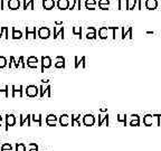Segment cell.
<instances>
[{"label":"cell","instance_id":"cell-1","mask_svg":"<svg viewBox=\"0 0 161 151\" xmlns=\"http://www.w3.org/2000/svg\"><path fill=\"white\" fill-rule=\"evenodd\" d=\"M37 36L40 39H47L51 37V29L48 27H40L37 30Z\"/></svg>","mask_w":161,"mask_h":151},{"label":"cell","instance_id":"cell-2","mask_svg":"<svg viewBox=\"0 0 161 151\" xmlns=\"http://www.w3.org/2000/svg\"><path fill=\"white\" fill-rule=\"evenodd\" d=\"M38 92H39V88L36 85H28L25 90V93L28 98H36L38 95Z\"/></svg>","mask_w":161,"mask_h":151},{"label":"cell","instance_id":"cell-3","mask_svg":"<svg viewBox=\"0 0 161 151\" xmlns=\"http://www.w3.org/2000/svg\"><path fill=\"white\" fill-rule=\"evenodd\" d=\"M5 120H6V128H5V130L6 131H8L9 130V128L10 127H13V125L16 124V117L13 115V114H6V117H5Z\"/></svg>","mask_w":161,"mask_h":151},{"label":"cell","instance_id":"cell-4","mask_svg":"<svg viewBox=\"0 0 161 151\" xmlns=\"http://www.w3.org/2000/svg\"><path fill=\"white\" fill-rule=\"evenodd\" d=\"M40 63H41V72H45L46 68H49L51 66V58L49 56H43Z\"/></svg>","mask_w":161,"mask_h":151},{"label":"cell","instance_id":"cell-5","mask_svg":"<svg viewBox=\"0 0 161 151\" xmlns=\"http://www.w3.org/2000/svg\"><path fill=\"white\" fill-rule=\"evenodd\" d=\"M95 123V117L93 114H86L83 117V124L86 127H92Z\"/></svg>","mask_w":161,"mask_h":151},{"label":"cell","instance_id":"cell-6","mask_svg":"<svg viewBox=\"0 0 161 151\" xmlns=\"http://www.w3.org/2000/svg\"><path fill=\"white\" fill-rule=\"evenodd\" d=\"M11 91H12V94H11V96H12V98H16L17 95H18L19 98H22V93H24V90H22V85H19V86L12 85V86H11Z\"/></svg>","mask_w":161,"mask_h":151},{"label":"cell","instance_id":"cell-7","mask_svg":"<svg viewBox=\"0 0 161 151\" xmlns=\"http://www.w3.org/2000/svg\"><path fill=\"white\" fill-rule=\"evenodd\" d=\"M27 66L30 67V68H37L38 66V59L35 56H29L27 58Z\"/></svg>","mask_w":161,"mask_h":151},{"label":"cell","instance_id":"cell-8","mask_svg":"<svg viewBox=\"0 0 161 151\" xmlns=\"http://www.w3.org/2000/svg\"><path fill=\"white\" fill-rule=\"evenodd\" d=\"M56 6L58 7V9L61 10H66V9H70V0H57Z\"/></svg>","mask_w":161,"mask_h":151},{"label":"cell","instance_id":"cell-9","mask_svg":"<svg viewBox=\"0 0 161 151\" xmlns=\"http://www.w3.org/2000/svg\"><path fill=\"white\" fill-rule=\"evenodd\" d=\"M7 6L10 10H17L20 7V0H8Z\"/></svg>","mask_w":161,"mask_h":151},{"label":"cell","instance_id":"cell-10","mask_svg":"<svg viewBox=\"0 0 161 151\" xmlns=\"http://www.w3.org/2000/svg\"><path fill=\"white\" fill-rule=\"evenodd\" d=\"M145 8L149 10H154L158 8V0H145Z\"/></svg>","mask_w":161,"mask_h":151},{"label":"cell","instance_id":"cell-11","mask_svg":"<svg viewBox=\"0 0 161 151\" xmlns=\"http://www.w3.org/2000/svg\"><path fill=\"white\" fill-rule=\"evenodd\" d=\"M56 122H57V117L55 114H49V115L46 117V123H47V125H49V127H55V125H56Z\"/></svg>","mask_w":161,"mask_h":151},{"label":"cell","instance_id":"cell-12","mask_svg":"<svg viewBox=\"0 0 161 151\" xmlns=\"http://www.w3.org/2000/svg\"><path fill=\"white\" fill-rule=\"evenodd\" d=\"M55 0H43V8L45 10H51L55 7Z\"/></svg>","mask_w":161,"mask_h":151},{"label":"cell","instance_id":"cell-13","mask_svg":"<svg viewBox=\"0 0 161 151\" xmlns=\"http://www.w3.org/2000/svg\"><path fill=\"white\" fill-rule=\"evenodd\" d=\"M11 30H12V33H11V38H12V39H22V30L17 29L16 27H12Z\"/></svg>","mask_w":161,"mask_h":151},{"label":"cell","instance_id":"cell-14","mask_svg":"<svg viewBox=\"0 0 161 151\" xmlns=\"http://www.w3.org/2000/svg\"><path fill=\"white\" fill-rule=\"evenodd\" d=\"M9 59H10V63H9V68H12V67H15V68H19V67L22 66L20 58H19L18 61H16L13 56H10V58H9Z\"/></svg>","mask_w":161,"mask_h":151},{"label":"cell","instance_id":"cell-15","mask_svg":"<svg viewBox=\"0 0 161 151\" xmlns=\"http://www.w3.org/2000/svg\"><path fill=\"white\" fill-rule=\"evenodd\" d=\"M70 117L67 115V114H62L61 117H59V124L63 125V127H67V125L70 124Z\"/></svg>","mask_w":161,"mask_h":151},{"label":"cell","instance_id":"cell-16","mask_svg":"<svg viewBox=\"0 0 161 151\" xmlns=\"http://www.w3.org/2000/svg\"><path fill=\"white\" fill-rule=\"evenodd\" d=\"M109 30H110L109 27H101L99 29V37L101 38V39H106Z\"/></svg>","mask_w":161,"mask_h":151},{"label":"cell","instance_id":"cell-17","mask_svg":"<svg viewBox=\"0 0 161 151\" xmlns=\"http://www.w3.org/2000/svg\"><path fill=\"white\" fill-rule=\"evenodd\" d=\"M56 63H55V67L56 68H65V58L63 56H57Z\"/></svg>","mask_w":161,"mask_h":151},{"label":"cell","instance_id":"cell-18","mask_svg":"<svg viewBox=\"0 0 161 151\" xmlns=\"http://www.w3.org/2000/svg\"><path fill=\"white\" fill-rule=\"evenodd\" d=\"M51 85H48V86H47V88H44V86L43 85H41V86H40L39 88V90H40V94H39V96L40 98H44V95H45V93L46 94H47V96H48V98H51Z\"/></svg>","mask_w":161,"mask_h":151},{"label":"cell","instance_id":"cell-19","mask_svg":"<svg viewBox=\"0 0 161 151\" xmlns=\"http://www.w3.org/2000/svg\"><path fill=\"white\" fill-rule=\"evenodd\" d=\"M29 35H32V37H34V39H36V27H26V39H28V36Z\"/></svg>","mask_w":161,"mask_h":151},{"label":"cell","instance_id":"cell-20","mask_svg":"<svg viewBox=\"0 0 161 151\" xmlns=\"http://www.w3.org/2000/svg\"><path fill=\"white\" fill-rule=\"evenodd\" d=\"M129 3L130 0H119V10H123V9H129Z\"/></svg>","mask_w":161,"mask_h":151},{"label":"cell","instance_id":"cell-21","mask_svg":"<svg viewBox=\"0 0 161 151\" xmlns=\"http://www.w3.org/2000/svg\"><path fill=\"white\" fill-rule=\"evenodd\" d=\"M95 5H96V0H86L85 7L89 10H95Z\"/></svg>","mask_w":161,"mask_h":151},{"label":"cell","instance_id":"cell-22","mask_svg":"<svg viewBox=\"0 0 161 151\" xmlns=\"http://www.w3.org/2000/svg\"><path fill=\"white\" fill-rule=\"evenodd\" d=\"M132 29H133L132 27H129V30H128V32H125V27H121V30H122V36H121V37H122V39H124V38H125L126 35H129L130 38H133Z\"/></svg>","mask_w":161,"mask_h":151},{"label":"cell","instance_id":"cell-23","mask_svg":"<svg viewBox=\"0 0 161 151\" xmlns=\"http://www.w3.org/2000/svg\"><path fill=\"white\" fill-rule=\"evenodd\" d=\"M74 59H75V68H78V67H80V63H82V67H83V68H85V67H86L85 57H84V56H83V57H82L80 59L78 58L77 56H76V57H75Z\"/></svg>","mask_w":161,"mask_h":151},{"label":"cell","instance_id":"cell-24","mask_svg":"<svg viewBox=\"0 0 161 151\" xmlns=\"http://www.w3.org/2000/svg\"><path fill=\"white\" fill-rule=\"evenodd\" d=\"M26 122H27V124L28 125L32 124V115L28 114L26 118H25L24 115H20V125H24Z\"/></svg>","mask_w":161,"mask_h":151},{"label":"cell","instance_id":"cell-25","mask_svg":"<svg viewBox=\"0 0 161 151\" xmlns=\"http://www.w3.org/2000/svg\"><path fill=\"white\" fill-rule=\"evenodd\" d=\"M35 0H24V9L27 10L28 7H30V9H35V6H34Z\"/></svg>","mask_w":161,"mask_h":151},{"label":"cell","instance_id":"cell-26","mask_svg":"<svg viewBox=\"0 0 161 151\" xmlns=\"http://www.w3.org/2000/svg\"><path fill=\"white\" fill-rule=\"evenodd\" d=\"M1 93H5L6 98H9V88L7 85H0V96H1Z\"/></svg>","mask_w":161,"mask_h":151},{"label":"cell","instance_id":"cell-27","mask_svg":"<svg viewBox=\"0 0 161 151\" xmlns=\"http://www.w3.org/2000/svg\"><path fill=\"white\" fill-rule=\"evenodd\" d=\"M32 122H35V123H38V125H41V114H32Z\"/></svg>","mask_w":161,"mask_h":151},{"label":"cell","instance_id":"cell-28","mask_svg":"<svg viewBox=\"0 0 161 151\" xmlns=\"http://www.w3.org/2000/svg\"><path fill=\"white\" fill-rule=\"evenodd\" d=\"M152 118L153 115H151V114H147L144 118H143V122H144L145 125H151L152 124Z\"/></svg>","mask_w":161,"mask_h":151},{"label":"cell","instance_id":"cell-29","mask_svg":"<svg viewBox=\"0 0 161 151\" xmlns=\"http://www.w3.org/2000/svg\"><path fill=\"white\" fill-rule=\"evenodd\" d=\"M64 30V26H59V27H54V38H57V36H58Z\"/></svg>","mask_w":161,"mask_h":151},{"label":"cell","instance_id":"cell-30","mask_svg":"<svg viewBox=\"0 0 161 151\" xmlns=\"http://www.w3.org/2000/svg\"><path fill=\"white\" fill-rule=\"evenodd\" d=\"M132 118H133V120H132L131 122H130V125H135V127H138V125L140 124V120H139V115H137V114H134V115H132Z\"/></svg>","mask_w":161,"mask_h":151},{"label":"cell","instance_id":"cell-31","mask_svg":"<svg viewBox=\"0 0 161 151\" xmlns=\"http://www.w3.org/2000/svg\"><path fill=\"white\" fill-rule=\"evenodd\" d=\"M72 32H73V34L76 35V36H80V37H82V27H80V26L73 27Z\"/></svg>","mask_w":161,"mask_h":151},{"label":"cell","instance_id":"cell-32","mask_svg":"<svg viewBox=\"0 0 161 151\" xmlns=\"http://www.w3.org/2000/svg\"><path fill=\"white\" fill-rule=\"evenodd\" d=\"M1 151H13V148L10 143H3L1 144Z\"/></svg>","mask_w":161,"mask_h":151},{"label":"cell","instance_id":"cell-33","mask_svg":"<svg viewBox=\"0 0 161 151\" xmlns=\"http://www.w3.org/2000/svg\"><path fill=\"white\" fill-rule=\"evenodd\" d=\"M7 66V58L5 56H0V68H5Z\"/></svg>","mask_w":161,"mask_h":151},{"label":"cell","instance_id":"cell-34","mask_svg":"<svg viewBox=\"0 0 161 151\" xmlns=\"http://www.w3.org/2000/svg\"><path fill=\"white\" fill-rule=\"evenodd\" d=\"M76 6H77L78 10H80V7H82V6H80V0H74V3H73V5L70 7V10H73V9L75 8Z\"/></svg>","mask_w":161,"mask_h":151},{"label":"cell","instance_id":"cell-35","mask_svg":"<svg viewBox=\"0 0 161 151\" xmlns=\"http://www.w3.org/2000/svg\"><path fill=\"white\" fill-rule=\"evenodd\" d=\"M80 114H75V115H73L72 117V125L74 124V122H77V125H80Z\"/></svg>","mask_w":161,"mask_h":151},{"label":"cell","instance_id":"cell-36","mask_svg":"<svg viewBox=\"0 0 161 151\" xmlns=\"http://www.w3.org/2000/svg\"><path fill=\"white\" fill-rule=\"evenodd\" d=\"M16 151H26V146L24 143H16Z\"/></svg>","mask_w":161,"mask_h":151},{"label":"cell","instance_id":"cell-37","mask_svg":"<svg viewBox=\"0 0 161 151\" xmlns=\"http://www.w3.org/2000/svg\"><path fill=\"white\" fill-rule=\"evenodd\" d=\"M86 38H87V39H95V38H96V33L87 32V34H86Z\"/></svg>","mask_w":161,"mask_h":151},{"label":"cell","instance_id":"cell-38","mask_svg":"<svg viewBox=\"0 0 161 151\" xmlns=\"http://www.w3.org/2000/svg\"><path fill=\"white\" fill-rule=\"evenodd\" d=\"M119 27H109V29L112 30V38L113 39H115L116 38V34H115V30H118Z\"/></svg>","mask_w":161,"mask_h":151},{"label":"cell","instance_id":"cell-39","mask_svg":"<svg viewBox=\"0 0 161 151\" xmlns=\"http://www.w3.org/2000/svg\"><path fill=\"white\" fill-rule=\"evenodd\" d=\"M28 148H29L28 151H38V147L36 144H34V143H30L29 146H28Z\"/></svg>","mask_w":161,"mask_h":151},{"label":"cell","instance_id":"cell-40","mask_svg":"<svg viewBox=\"0 0 161 151\" xmlns=\"http://www.w3.org/2000/svg\"><path fill=\"white\" fill-rule=\"evenodd\" d=\"M103 122H106V124H109V115H107V114L104 117V119L100 120V121H99V125H102Z\"/></svg>","mask_w":161,"mask_h":151},{"label":"cell","instance_id":"cell-41","mask_svg":"<svg viewBox=\"0 0 161 151\" xmlns=\"http://www.w3.org/2000/svg\"><path fill=\"white\" fill-rule=\"evenodd\" d=\"M118 121L119 122H123L124 124L126 123V115H119V118H118Z\"/></svg>","mask_w":161,"mask_h":151},{"label":"cell","instance_id":"cell-42","mask_svg":"<svg viewBox=\"0 0 161 151\" xmlns=\"http://www.w3.org/2000/svg\"><path fill=\"white\" fill-rule=\"evenodd\" d=\"M99 5H110V0H99Z\"/></svg>","mask_w":161,"mask_h":151},{"label":"cell","instance_id":"cell-43","mask_svg":"<svg viewBox=\"0 0 161 151\" xmlns=\"http://www.w3.org/2000/svg\"><path fill=\"white\" fill-rule=\"evenodd\" d=\"M5 1H8V0H0V10L5 9Z\"/></svg>","mask_w":161,"mask_h":151},{"label":"cell","instance_id":"cell-44","mask_svg":"<svg viewBox=\"0 0 161 151\" xmlns=\"http://www.w3.org/2000/svg\"><path fill=\"white\" fill-rule=\"evenodd\" d=\"M138 3V0H133V3H132V6H130L129 10H133L134 8H135V6H137Z\"/></svg>","mask_w":161,"mask_h":151},{"label":"cell","instance_id":"cell-45","mask_svg":"<svg viewBox=\"0 0 161 151\" xmlns=\"http://www.w3.org/2000/svg\"><path fill=\"white\" fill-rule=\"evenodd\" d=\"M99 7L102 9V10H107V9H109V5H99Z\"/></svg>","mask_w":161,"mask_h":151},{"label":"cell","instance_id":"cell-46","mask_svg":"<svg viewBox=\"0 0 161 151\" xmlns=\"http://www.w3.org/2000/svg\"><path fill=\"white\" fill-rule=\"evenodd\" d=\"M87 32H93V33H97V30L94 28V27H87Z\"/></svg>","mask_w":161,"mask_h":151},{"label":"cell","instance_id":"cell-47","mask_svg":"<svg viewBox=\"0 0 161 151\" xmlns=\"http://www.w3.org/2000/svg\"><path fill=\"white\" fill-rule=\"evenodd\" d=\"M19 58H20V62H22V68H25L26 65H25V63H24V56H20Z\"/></svg>","mask_w":161,"mask_h":151},{"label":"cell","instance_id":"cell-48","mask_svg":"<svg viewBox=\"0 0 161 151\" xmlns=\"http://www.w3.org/2000/svg\"><path fill=\"white\" fill-rule=\"evenodd\" d=\"M138 9H139V10L142 9V6H141V0H138Z\"/></svg>","mask_w":161,"mask_h":151},{"label":"cell","instance_id":"cell-49","mask_svg":"<svg viewBox=\"0 0 161 151\" xmlns=\"http://www.w3.org/2000/svg\"><path fill=\"white\" fill-rule=\"evenodd\" d=\"M55 25H56V26H62L63 23H61V21H56V23H55Z\"/></svg>","mask_w":161,"mask_h":151},{"label":"cell","instance_id":"cell-50","mask_svg":"<svg viewBox=\"0 0 161 151\" xmlns=\"http://www.w3.org/2000/svg\"><path fill=\"white\" fill-rule=\"evenodd\" d=\"M2 120H3V118L1 117V115H0V121H2Z\"/></svg>","mask_w":161,"mask_h":151},{"label":"cell","instance_id":"cell-51","mask_svg":"<svg viewBox=\"0 0 161 151\" xmlns=\"http://www.w3.org/2000/svg\"><path fill=\"white\" fill-rule=\"evenodd\" d=\"M1 125H2V121H0V127H1Z\"/></svg>","mask_w":161,"mask_h":151},{"label":"cell","instance_id":"cell-52","mask_svg":"<svg viewBox=\"0 0 161 151\" xmlns=\"http://www.w3.org/2000/svg\"><path fill=\"white\" fill-rule=\"evenodd\" d=\"M159 1H160V3H161V0H159Z\"/></svg>","mask_w":161,"mask_h":151}]
</instances>
